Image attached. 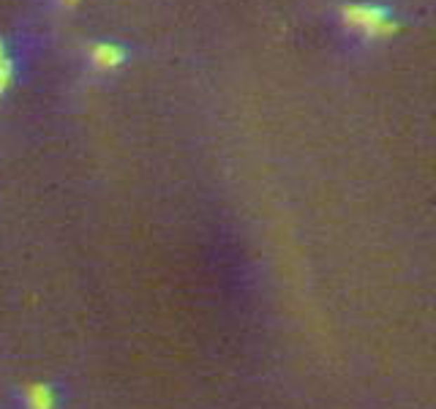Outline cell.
<instances>
[{"label":"cell","mask_w":436,"mask_h":409,"mask_svg":"<svg viewBox=\"0 0 436 409\" xmlns=\"http://www.w3.org/2000/svg\"><path fill=\"white\" fill-rule=\"evenodd\" d=\"M134 49L126 41H115V39H95V41H88L85 44V68L91 74H98V77H110L131 60Z\"/></svg>","instance_id":"cell-2"},{"label":"cell","mask_w":436,"mask_h":409,"mask_svg":"<svg viewBox=\"0 0 436 409\" xmlns=\"http://www.w3.org/2000/svg\"><path fill=\"white\" fill-rule=\"evenodd\" d=\"M52 8H58V11H69V8H74V6H79L82 0H46Z\"/></svg>","instance_id":"cell-5"},{"label":"cell","mask_w":436,"mask_h":409,"mask_svg":"<svg viewBox=\"0 0 436 409\" xmlns=\"http://www.w3.org/2000/svg\"><path fill=\"white\" fill-rule=\"evenodd\" d=\"M25 63V46L22 41L11 39V36H0V101L11 93L17 85Z\"/></svg>","instance_id":"cell-3"},{"label":"cell","mask_w":436,"mask_h":409,"mask_svg":"<svg viewBox=\"0 0 436 409\" xmlns=\"http://www.w3.org/2000/svg\"><path fill=\"white\" fill-rule=\"evenodd\" d=\"M333 22L341 39L352 46L368 49L395 39L407 27V17L398 14L390 0H344L336 6Z\"/></svg>","instance_id":"cell-1"},{"label":"cell","mask_w":436,"mask_h":409,"mask_svg":"<svg viewBox=\"0 0 436 409\" xmlns=\"http://www.w3.org/2000/svg\"><path fill=\"white\" fill-rule=\"evenodd\" d=\"M58 404V396H55V387L49 385H27L22 396V409H55Z\"/></svg>","instance_id":"cell-4"}]
</instances>
